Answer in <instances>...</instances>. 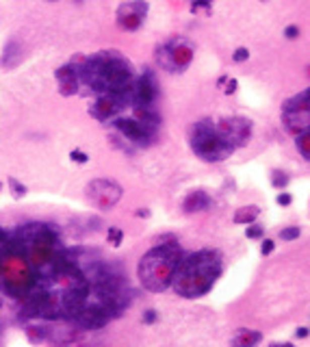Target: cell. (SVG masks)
I'll use <instances>...</instances> for the list:
<instances>
[{
	"mask_svg": "<svg viewBox=\"0 0 310 347\" xmlns=\"http://www.w3.org/2000/svg\"><path fill=\"white\" fill-rule=\"evenodd\" d=\"M70 63L78 70V78L96 93H115L135 81V70L131 61L117 50H102L93 56L76 54Z\"/></svg>",
	"mask_w": 310,
	"mask_h": 347,
	"instance_id": "1",
	"label": "cell"
},
{
	"mask_svg": "<svg viewBox=\"0 0 310 347\" xmlns=\"http://www.w3.org/2000/svg\"><path fill=\"white\" fill-rule=\"evenodd\" d=\"M223 260L217 250H200L184 254L178 263V269L171 280V288L187 300H196L206 295L219 280Z\"/></svg>",
	"mask_w": 310,
	"mask_h": 347,
	"instance_id": "2",
	"label": "cell"
},
{
	"mask_svg": "<svg viewBox=\"0 0 310 347\" xmlns=\"http://www.w3.org/2000/svg\"><path fill=\"white\" fill-rule=\"evenodd\" d=\"M184 252L178 245L176 239H163L152 250L139 258L137 265V276H139L141 286L150 293H163L171 286L174 273L178 269V263L182 260Z\"/></svg>",
	"mask_w": 310,
	"mask_h": 347,
	"instance_id": "3",
	"label": "cell"
},
{
	"mask_svg": "<svg viewBox=\"0 0 310 347\" xmlns=\"http://www.w3.org/2000/svg\"><path fill=\"white\" fill-rule=\"evenodd\" d=\"M35 284H37V273L33 271L28 260L9 248L0 256V291L9 298L22 300Z\"/></svg>",
	"mask_w": 310,
	"mask_h": 347,
	"instance_id": "4",
	"label": "cell"
},
{
	"mask_svg": "<svg viewBox=\"0 0 310 347\" xmlns=\"http://www.w3.org/2000/svg\"><path fill=\"white\" fill-rule=\"evenodd\" d=\"M191 150L206 163H219L232 156L234 148L219 135L213 120H202L191 128Z\"/></svg>",
	"mask_w": 310,
	"mask_h": 347,
	"instance_id": "5",
	"label": "cell"
},
{
	"mask_svg": "<svg viewBox=\"0 0 310 347\" xmlns=\"http://www.w3.org/2000/svg\"><path fill=\"white\" fill-rule=\"evenodd\" d=\"M193 61V46L182 37H171L163 46L156 48V63L165 72L180 74L191 65Z\"/></svg>",
	"mask_w": 310,
	"mask_h": 347,
	"instance_id": "6",
	"label": "cell"
},
{
	"mask_svg": "<svg viewBox=\"0 0 310 347\" xmlns=\"http://www.w3.org/2000/svg\"><path fill=\"white\" fill-rule=\"evenodd\" d=\"M282 124L291 135L310 133V89L286 100L282 106Z\"/></svg>",
	"mask_w": 310,
	"mask_h": 347,
	"instance_id": "7",
	"label": "cell"
},
{
	"mask_svg": "<svg viewBox=\"0 0 310 347\" xmlns=\"http://www.w3.org/2000/svg\"><path fill=\"white\" fill-rule=\"evenodd\" d=\"M126 106H133V85L115 93H98L96 102L89 108V115L100 122H109L115 115H119Z\"/></svg>",
	"mask_w": 310,
	"mask_h": 347,
	"instance_id": "8",
	"label": "cell"
},
{
	"mask_svg": "<svg viewBox=\"0 0 310 347\" xmlns=\"http://www.w3.org/2000/svg\"><path fill=\"white\" fill-rule=\"evenodd\" d=\"M85 195H87V200L96 208H100V211H111V208L121 200L124 189L111 178H96L87 185Z\"/></svg>",
	"mask_w": 310,
	"mask_h": 347,
	"instance_id": "9",
	"label": "cell"
},
{
	"mask_svg": "<svg viewBox=\"0 0 310 347\" xmlns=\"http://www.w3.org/2000/svg\"><path fill=\"white\" fill-rule=\"evenodd\" d=\"M113 128L117 130L124 139L135 143V146H141V148L152 146L154 139H156V130L146 126V124H141V122L135 120V118H119V120H115Z\"/></svg>",
	"mask_w": 310,
	"mask_h": 347,
	"instance_id": "10",
	"label": "cell"
},
{
	"mask_svg": "<svg viewBox=\"0 0 310 347\" xmlns=\"http://www.w3.org/2000/svg\"><path fill=\"white\" fill-rule=\"evenodd\" d=\"M219 135L226 139L234 150L245 146L252 137V122L247 118H223L219 122H215Z\"/></svg>",
	"mask_w": 310,
	"mask_h": 347,
	"instance_id": "11",
	"label": "cell"
},
{
	"mask_svg": "<svg viewBox=\"0 0 310 347\" xmlns=\"http://www.w3.org/2000/svg\"><path fill=\"white\" fill-rule=\"evenodd\" d=\"M158 81L154 76V72L146 68L143 74L133 83V108L137 106H154L158 98Z\"/></svg>",
	"mask_w": 310,
	"mask_h": 347,
	"instance_id": "12",
	"label": "cell"
},
{
	"mask_svg": "<svg viewBox=\"0 0 310 347\" xmlns=\"http://www.w3.org/2000/svg\"><path fill=\"white\" fill-rule=\"evenodd\" d=\"M148 16V3L146 0H133V3H124L117 9V26L121 31H137L143 20Z\"/></svg>",
	"mask_w": 310,
	"mask_h": 347,
	"instance_id": "13",
	"label": "cell"
},
{
	"mask_svg": "<svg viewBox=\"0 0 310 347\" xmlns=\"http://www.w3.org/2000/svg\"><path fill=\"white\" fill-rule=\"evenodd\" d=\"M56 76V83H59V91L61 96H74V93L78 91V85H81V78H78V70L74 68V63H66L61 65L59 70L54 72Z\"/></svg>",
	"mask_w": 310,
	"mask_h": 347,
	"instance_id": "14",
	"label": "cell"
},
{
	"mask_svg": "<svg viewBox=\"0 0 310 347\" xmlns=\"http://www.w3.org/2000/svg\"><path fill=\"white\" fill-rule=\"evenodd\" d=\"M22 54H24V50H22V46H20V41L18 39H9V41H7V46L3 48L0 65L7 68V70L18 68V65L22 63Z\"/></svg>",
	"mask_w": 310,
	"mask_h": 347,
	"instance_id": "15",
	"label": "cell"
},
{
	"mask_svg": "<svg viewBox=\"0 0 310 347\" xmlns=\"http://www.w3.org/2000/svg\"><path fill=\"white\" fill-rule=\"evenodd\" d=\"M206 208H211V195L206 191H191L182 202V211L189 215L202 213V211H206Z\"/></svg>",
	"mask_w": 310,
	"mask_h": 347,
	"instance_id": "16",
	"label": "cell"
},
{
	"mask_svg": "<svg viewBox=\"0 0 310 347\" xmlns=\"http://www.w3.org/2000/svg\"><path fill=\"white\" fill-rule=\"evenodd\" d=\"M263 341V334L258 330H247L241 328L234 332V336L230 338V347H256Z\"/></svg>",
	"mask_w": 310,
	"mask_h": 347,
	"instance_id": "17",
	"label": "cell"
},
{
	"mask_svg": "<svg viewBox=\"0 0 310 347\" xmlns=\"http://www.w3.org/2000/svg\"><path fill=\"white\" fill-rule=\"evenodd\" d=\"M133 118L139 120L141 124L154 128V130H158V126H161V122H163V120H161V113L156 111V106H137Z\"/></svg>",
	"mask_w": 310,
	"mask_h": 347,
	"instance_id": "18",
	"label": "cell"
},
{
	"mask_svg": "<svg viewBox=\"0 0 310 347\" xmlns=\"http://www.w3.org/2000/svg\"><path fill=\"white\" fill-rule=\"evenodd\" d=\"M258 215H261V208L250 204V206H241L239 211L234 213V223H239V226H250V223H254L258 219Z\"/></svg>",
	"mask_w": 310,
	"mask_h": 347,
	"instance_id": "19",
	"label": "cell"
},
{
	"mask_svg": "<svg viewBox=\"0 0 310 347\" xmlns=\"http://www.w3.org/2000/svg\"><path fill=\"white\" fill-rule=\"evenodd\" d=\"M295 146H297V152L301 156L310 161V133H301L295 137Z\"/></svg>",
	"mask_w": 310,
	"mask_h": 347,
	"instance_id": "20",
	"label": "cell"
},
{
	"mask_svg": "<svg viewBox=\"0 0 310 347\" xmlns=\"http://www.w3.org/2000/svg\"><path fill=\"white\" fill-rule=\"evenodd\" d=\"M7 183H9V191H11V195H13L16 200H22L24 195H26L28 189H26L22 183H20L18 178H7Z\"/></svg>",
	"mask_w": 310,
	"mask_h": 347,
	"instance_id": "21",
	"label": "cell"
},
{
	"mask_svg": "<svg viewBox=\"0 0 310 347\" xmlns=\"http://www.w3.org/2000/svg\"><path fill=\"white\" fill-rule=\"evenodd\" d=\"M271 185L276 187V189H284V187L288 185V174L280 171V169H273L271 171Z\"/></svg>",
	"mask_w": 310,
	"mask_h": 347,
	"instance_id": "22",
	"label": "cell"
},
{
	"mask_svg": "<svg viewBox=\"0 0 310 347\" xmlns=\"http://www.w3.org/2000/svg\"><path fill=\"white\" fill-rule=\"evenodd\" d=\"M301 235L299 226H288V228H282L280 230V237H282V241H295Z\"/></svg>",
	"mask_w": 310,
	"mask_h": 347,
	"instance_id": "23",
	"label": "cell"
},
{
	"mask_svg": "<svg viewBox=\"0 0 310 347\" xmlns=\"http://www.w3.org/2000/svg\"><path fill=\"white\" fill-rule=\"evenodd\" d=\"M121 241H124V230L121 228H109V243L113 248H119Z\"/></svg>",
	"mask_w": 310,
	"mask_h": 347,
	"instance_id": "24",
	"label": "cell"
},
{
	"mask_svg": "<svg viewBox=\"0 0 310 347\" xmlns=\"http://www.w3.org/2000/svg\"><path fill=\"white\" fill-rule=\"evenodd\" d=\"M265 235V230L263 226H258V223H250L247 230H245V237H250V239H261Z\"/></svg>",
	"mask_w": 310,
	"mask_h": 347,
	"instance_id": "25",
	"label": "cell"
},
{
	"mask_svg": "<svg viewBox=\"0 0 310 347\" xmlns=\"http://www.w3.org/2000/svg\"><path fill=\"white\" fill-rule=\"evenodd\" d=\"M9 248H11V237L7 235L3 228H0V256H3L5 252L9 250Z\"/></svg>",
	"mask_w": 310,
	"mask_h": 347,
	"instance_id": "26",
	"label": "cell"
},
{
	"mask_svg": "<svg viewBox=\"0 0 310 347\" xmlns=\"http://www.w3.org/2000/svg\"><path fill=\"white\" fill-rule=\"evenodd\" d=\"M247 56H250V50L241 46V48H236V50H234L232 61H234V63H243V61H247Z\"/></svg>",
	"mask_w": 310,
	"mask_h": 347,
	"instance_id": "27",
	"label": "cell"
},
{
	"mask_svg": "<svg viewBox=\"0 0 310 347\" xmlns=\"http://www.w3.org/2000/svg\"><path fill=\"white\" fill-rule=\"evenodd\" d=\"M70 158H72L74 163H81V165H85V163L89 161V156L85 154L83 150H72V152H70Z\"/></svg>",
	"mask_w": 310,
	"mask_h": 347,
	"instance_id": "28",
	"label": "cell"
},
{
	"mask_svg": "<svg viewBox=\"0 0 310 347\" xmlns=\"http://www.w3.org/2000/svg\"><path fill=\"white\" fill-rule=\"evenodd\" d=\"M236 87H239L236 78H226V89H223V93H226V96H232V93L236 91Z\"/></svg>",
	"mask_w": 310,
	"mask_h": 347,
	"instance_id": "29",
	"label": "cell"
},
{
	"mask_svg": "<svg viewBox=\"0 0 310 347\" xmlns=\"http://www.w3.org/2000/svg\"><path fill=\"white\" fill-rule=\"evenodd\" d=\"M273 248H276V243H273L271 239H265V241H263V245H261V252H263L265 256H269L271 252H273Z\"/></svg>",
	"mask_w": 310,
	"mask_h": 347,
	"instance_id": "30",
	"label": "cell"
},
{
	"mask_svg": "<svg viewBox=\"0 0 310 347\" xmlns=\"http://www.w3.org/2000/svg\"><path fill=\"white\" fill-rule=\"evenodd\" d=\"M156 319H158L156 310H146V313H143V323L152 325V323H156Z\"/></svg>",
	"mask_w": 310,
	"mask_h": 347,
	"instance_id": "31",
	"label": "cell"
},
{
	"mask_svg": "<svg viewBox=\"0 0 310 347\" xmlns=\"http://www.w3.org/2000/svg\"><path fill=\"white\" fill-rule=\"evenodd\" d=\"M276 202H278L280 206H291V202H293V195H291V193H280Z\"/></svg>",
	"mask_w": 310,
	"mask_h": 347,
	"instance_id": "32",
	"label": "cell"
},
{
	"mask_svg": "<svg viewBox=\"0 0 310 347\" xmlns=\"http://www.w3.org/2000/svg\"><path fill=\"white\" fill-rule=\"evenodd\" d=\"M284 37H286V39H297V37H299V28H297V26H286Z\"/></svg>",
	"mask_w": 310,
	"mask_h": 347,
	"instance_id": "33",
	"label": "cell"
},
{
	"mask_svg": "<svg viewBox=\"0 0 310 347\" xmlns=\"http://www.w3.org/2000/svg\"><path fill=\"white\" fill-rule=\"evenodd\" d=\"M308 334H310L308 328H297V332H295V336H297V338H306Z\"/></svg>",
	"mask_w": 310,
	"mask_h": 347,
	"instance_id": "34",
	"label": "cell"
},
{
	"mask_svg": "<svg viewBox=\"0 0 310 347\" xmlns=\"http://www.w3.org/2000/svg\"><path fill=\"white\" fill-rule=\"evenodd\" d=\"M137 217H150V211H146V208H139V211H137Z\"/></svg>",
	"mask_w": 310,
	"mask_h": 347,
	"instance_id": "35",
	"label": "cell"
},
{
	"mask_svg": "<svg viewBox=\"0 0 310 347\" xmlns=\"http://www.w3.org/2000/svg\"><path fill=\"white\" fill-rule=\"evenodd\" d=\"M269 347H295L293 343H273V345H269Z\"/></svg>",
	"mask_w": 310,
	"mask_h": 347,
	"instance_id": "36",
	"label": "cell"
},
{
	"mask_svg": "<svg viewBox=\"0 0 310 347\" xmlns=\"http://www.w3.org/2000/svg\"><path fill=\"white\" fill-rule=\"evenodd\" d=\"M0 191H3V183H0Z\"/></svg>",
	"mask_w": 310,
	"mask_h": 347,
	"instance_id": "37",
	"label": "cell"
},
{
	"mask_svg": "<svg viewBox=\"0 0 310 347\" xmlns=\"http://www.w3.org/2000/svg\"><path fill=\"white\" fill-rule=\"evenodd\" d=\"M206 3H213V0H206Z\"/></svg>",
	"mask_w": 310,
	"mask_h": 347,
	"instance_id": "38",
	"label": "cell"
},
{
	"mask_svg": "<svg viewBox=\"0 0 310 347\" xmlns=\"http://www.w3.org/2000/svg\"><path fill=\"white\" fill-rule=\"evenodd\" d=\"M50 3H56V0H50Z\"/></svg>",
	"mask_w": 310,
	"mask_h": 347,
	"instance_id": "39",
	"label": "cell"
}]
</instances>
